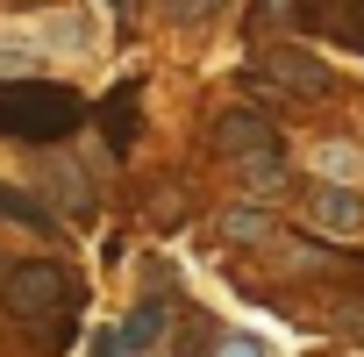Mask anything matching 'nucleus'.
<instances>
[{"instance_id": "4", "label": "nucleus", "mask_w": 364, "mask_h": 357, "mask_svg": "<svg viewBox=\"0 0 364 357\" xmlns=\"http://www.w3.org/2000/svg\"><path fill=\"white\" fill-rule=\"evenodd\" d=\"M208 143H215V157H257V150H279V129L257 114V107H222L215 122H208Z\"/></svg>"}, {"instance_id": "3", "label": "nucleus", "mask_w": 364, "mask_h": 357, "mask_svg": "<svg viewBox=\"0 0 364 357\" xmlns=\"http://www.w3.org/2000/svg\"><path fill=\"white\" fill-rule=\"evenodd\" d=\"M250 72H264L286 100H328L336 93V72L300 43H250Z\"/></svg>"}, {"instance_id": "21", "label": "nucleus", "mask_w": 364, "mask_h": 357, "mask_svg": "<svg viewBox=\"0 0 364 357\" xmlns=\"http://www.w3.org/2000/svg\"><path fill=\"white\" fill-rule=\"evenodd\" d=\"M307 357H336V350H307Z\"/></svg>"}, {"instance_id": "12", "label": "nucleus", "mask_w": 364, "mask_h": 357, "mask_svg": "<svg viewBox=\"0 0 364 357\" xmlns=\"http://www.w3.org/2000/svg\"><path fill=\"white\" fill-rule=\"evenodd\" d=\"M0 215L22 222V229H36V236H58V229H65V215H58L43 193H22V186H8V178H0Z\"/></svg>"}, {"instance_id": "1", "label": "nucleus", "mask_w": 364, "mask_h": 357, "mask_svg": "<svg viewBox=\"0 0 364 357\" xmlns=\"http://www.w3.org/2000/svg\"><path fill=\"white\" fill-rule=\"evenodd\" d=\"M79 300H86V279H79L65 257H29V265L8 272V286H0L8 321H22V329L36 336V357H65V350H72Z\"/></svg>"}, {"instance_id": "10", "label": "nucleus", "mask_w": 364, "mask_h": 357, "mask_svg": "<svg viewBox=\"0 0 364 357\" xmlns=\"http://www.w3.org/2000/svg\"><path fill=\"white\" fill-rule=\"evenodd\" d=\"M100 136H107L114 157H129V143H136V79H122V86L100 100Z\"/></svg>"}, {"instance_id": "16", "label": "nucleus", "mask_w": 364, "mask_h": 357, "mask_svg": "<svg viewBox=\"0 0 364 357\" xmlns=\"http://www.w3.org/2000/svg\"><path fill=\"white\" fill-rule=\"evenodd\" d=\"M36 65H43V58H36L29 43H15V36H0V79H36Z\"/></svg>"}, {"instance_id": "14", "label": "nucleus", "mask_w": 364, "mask_h": 357, "mask_svg": "<svg viewBox=\"0 0 364 357\" xmlns=\"http://www.w3.org/2000/svg\"><path fill=\"white\" fill-rule=\"evenodd\" d=\"M286 22H300V0H250V43H272Z\"/></svg>"}, {"instance_id": "15", "label": "nucleus", "mask_w": 364, "mask_h": 357, "mask_svg": "<svg viewBox=\"0 0 364 357\" xmlns=\"http://www.w3.org/2000/svg\"><path fill=\"white\" fill-rule=\"evenodd\" d=\"M178 222H186V186H157L150 193V208H143V229H178Z\"/></svg>"}, {"instance_id": "20", "label": "nucleus", "mask_w": 364, "mask_h": 357, "mask_svg": "<svg viewBox=\"0 0 364 357\" xmlns=\"http://www.w3.org/2000/svg\"><path fill=\"white\" fill-rule=\"evenodd\" d=\"M8 272H15V265H8V257H0V286H8Z\"/></svg>"}, {"instance_id": "6", "label": "nucleus", "mask_w": 364, "mask_h": 357, "mask_svg": "<svg viewBox=\"0 0 364 357\" xmlns=\"http://www.w3.org/2000/svg\"><path fill=\"white\" fill-rule=\"evenodd\" d=\"M215 243H229V250H272L286 229H279V215L272 208H257V201H236V208H215Z\"/></svg>"}, {"instance_id": "18", "label": "nucleus", "mask_w": 364, "mask_h": 357, "mask_svg": "<svg viewBox=\"0 0 364 357\" xmlns=\"http://www.w3.org/2000/svg\"><path fill=\"white\" fill-rule=\"evenodd\" d=\"M208 357H264V343H257V336H222Z\"/></svg>"}, {"instance_id": "2", "label": "nucleus", "mask_w": 364, "mask_h": 357, "mask_svg": "<svg viewBox=\"0 0 364 357\" xmlns=\"http://www.w3.org/2000/svg\"><path fill=\"white\" fill-rule=\"evenodd\" d=\"M79 122H86V100H79L72 86L0 79V136H15V143H29V150H50V143H65Z\"/></svg>"}, {"instance_id": "8", "label": "nucleus", "mask_w": 364, "mask_h": 357, "mask_svg": "<svg viewBox=\"0 0 364 357\" xmlns=\"http://www.w3.org/2000/svg\"><path fill=\"white\" fill-rule=\"evenodd\" d=\"M114 336H122V350H129V357H157V350H164V336H171V300H164V293L136 300V314H129Z\"/></svg>"}, {"instance_id": "19", "label": "nucleus", "mask_w": 364, "mask_h": 357, "mask_svg": "<svg viewBox=\"0 0 364 357\" xmlns=\"http://www.w3.org/2000/svg\"><path fill=\"white\" fill-rule=\"evenodd\" d=\"M343 272H350V279L364 286V250H343Z\"/></svg>"}, {"instance_id": "9", "label": "nucleus", "mask_w": 364, "mask_h": 357, "mask_svg": "<svg viewBox=\"0 0 364 357\" xmlns=\"http://www.w3.org/2000/svg\"><path fill=\"white\" fill-rule=\"evenodd\" d=\"M36 193H50L65 215H93V171H79V164H65V157H43V178H36Z\"/></svg>"}, {"instance_id": "17", "label": "nucleus", "mask_w": 364, "mask_h": 357, "mask_svg": "<svg viewBox=\"0 0 364 357\" xmlns=\"http://www.w3.org/2000/svg\"><path fill=\"white\" fill-rule=\"evenodd\" d=\"M215 15H222V0H171V22H178V29H193V22L208 29Z\"/></svg>"}, {"instance_id": "7", "label": "nucleus", "mask_w": 364, "mask_h": 357, "mask_svg": "<svg viewBox=\"0 0 364 357\" xmlns=\"http://www.w3.org/2000/svg\"><path fill=\"white\" fill-rule=\"evenodd\" d=\"M300 215H307L314 236H357V229H364V193H350V186H314Z\"/></svg>"}, {"instance_id": "5", "label": "nucleus", "mask_w": 364, "mask_h": 357, "mask_svg": "<svg viewBox=\"0 0 364 357\" xmlns=\"http://www.w3.org/2000/svg\"><path fill=\"white\" fill-rule=\"evenodd\" d=\"M300 29L364 58V0H300Z\"/></svg>"}, {"instance_id": "13", "label": "nucleus", "mask_w": 364, "mask_h": 357, "mask_svg": "<svg viewBox=\"0 0 364 357\" xmlns=\"http://www.w3.org/2000/svg\"><path fill=\"white\" fill-rule=\"evenodd\" d=\"M321 321H328L343 343L364 350V293H328V300H321Z\"/></svg>"}, {"instance_id": "11", "label": "nucleus", "mask_w": 364, "mask_h": 357, "mask_svg": "<svg viewBox=\"0 0 364 357\" xmlns=\"http://www.w3.org/2000/svg\"><path fill=\"white\" fill-rule=\"evenodd\" d=\"M229 171H236V186H243L250 201H257V193H264V201H272V193H286V178H293V171H286V150H257V157H236Z\"/></svg>"}]
</instances>
